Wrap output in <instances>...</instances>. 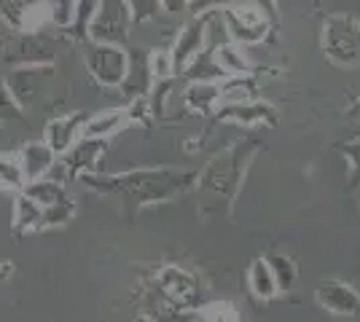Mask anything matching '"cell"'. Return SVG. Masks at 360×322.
I'll use <instances>...</instances> for the list:
<instances>
[{"instance_id":"6da1fadb","label":"cell","mask_w":360,"mask_h":322,"mask_svg":"<svg viewBox=\"0 0 360 322\" xmlns=\"http://www.w3.org/2000/svg\"><path fill=\"white\" fill-rule=\"evenodd\" d=\"M258 154V142L240 140L215 154L207 167L196 175L199 213L205 217H231L234 201L240 196L245 175Z\"/></svg>"},{"instance_id":"7a4b0ae2","label":"cell","mask_w":360,"mask_h":322,"mask_svg":"<svg viewBox=\"0 0 360 322\" xmlns=\"http://www.w3.org/2000/svg\"><path fill=\"white\" fill-rule=\"evenodd\" d=\"M194 169H129L119 175H84V180L91 191L97 194H110V196H124L135 201L140 207L169 201L186 194L196 185Z\"/></svg>"},{"instance_id":"3957f363","label":"cell","mask_w":360,"mask_h":322,"mask_svg":"<svg viewBox=\"0 0 360 322\" xmlns=\"http://www.w3.org/2000/svg\"><path fill=\"white\" fill-rule=\"evenodd\" d=\"M150 295L156 301L167 304L175 311L183 314H194L202 307V285L191 271L180 269V266H162L153 274V290Z\"/></svg>"},{"instance_id":"277c9868","label":"cell","mask_w":360,"mask_h":322,"mask_svg":"<svg viewBox=\"0 0 360 322\" xmlns=\"http://www.w3.org/2000/svg\"><path fill=\"white\" fill-rule=\"evenodd\" d=\"M323 54L339 67L360 65V19L352 14H333L323 22L320 32Z\"/></svg>"},{"instance_id":"5b68a950","label":"cell","mask_w":360,"mask_h":322,"mask_svg":"<svg viewBox=\"0 0 360 322\" xmlns=\"http://www.w3.org/2000/svg\"><path fill=\"white\" fill-rule=\"evenodd\" d=\"M221 16H224L229 41H234L240 46L264 43L271 30V19L253 3H237V6L221 11Z\"/></svg>"},{"instance_id":"8992f818","label":"cell","mask_w":360,"mask_h":322,"mask_svg":"<svg viewBox=\"0 0 360 322\" xmlns=\"http://www.w3.org/2000/svg\"><path fill=\"white\" fill-rule=\"evenodd\" d=\"M129 25H132V14L124 0H100V8L91 19L86 38H91L94 43L121 46L129 35Z\"/></svg>"},{"instance_id":"52a82bcc","label":"cell","mask_w":360,"mask_h":322,"mask_svg":"<svg viewBox=\"0 0 360 322\" xmlns=\"http://www.w3.org/2000/svg\"><path fill=\"white\" fill-rule=\"evenodd\" d=\"M127 67H129V51L113 46V43H94L86 54V70L103 86H119L121 89V83L127 78Z\"/></svg>"},{"instance_id":"ba28073f","label":"cell","mask_w":360,"mask_h":322,"mask_svg":"<svg viewBox=\"0 0 360 322\" xmlns=\"http://www.w3.org/2000/svg\"><path fill=\"white\" fill-rule=\"evenodd\" d=\"M25 196H30L35 204H41L46 213V229L49 226H62L73 217V199L68 196V191L54 180H32L25 191Z\"/></svg>"},{"instance_id":"9c48e42d","label":"cell","mask_w":360,"mask_h":322,"mask_svg":"<svg viewBox=\"0 0 360 322\" xmlns=\"http://www.w3.org/2000/svg\"><path fill=\"white\" fill-rule=\"evenodd\" d=\"M51 83V67L46 65H25L8 76V92L22 107H30L46 97V86Z\"/></svg>"},{"instance_id":"30bf717a","label":"cell","mask_w":360,"mask_h":322,"mask_svg":"<svg viewBox=\"0 0 360 322\" xmlns=\"http://www.w3.org/2000/svg\"><path fill=\"white\" fill-rule=\"evenodd\" d=\"M315 298L323 311L333 317H358L360 314V293L345 279H326L315 290Z\"/></svg>"},{"instance_id":"8fae6325","label":"cell","mask_w":360,"mask_h":322,"mask_svg":"<svg viewBox=\"0 0 360 322\" xmlns=\"http://www.w3.org/2000/svg\"><path fill=\"white\" fill-rule=\"evenodd\" d=\"M205 43H207V16H194L191 22L183 25V30L178 32V41H175V48L169 51L175 76L183 73V67L205 48Z\"/></svg>"},{"instance_id":"7c38bea8","label":"cell","mask_w":360,"mask_h":322,"mask_svg":"<svg viewBox=\"0 0 360 322\" xmlns=\"http://www.w3.org/2000/svg\"><path fill=\"white\" fill-rule=\"evenodd\" d=\"M0 16L19 32H38L49 22V3L44 0H0Z\"/></svg>"},{"instance_id":"4fadbf2b","label":"cell","mask_w":360,"mask_h":322,"mask_svg":"<svg viewBox=\"0 0 360 322\" xmlns=\"http://www.w3.org/2000/svg\"><path fill=\"white\" fill-rule=\"evenodd\" d=\"M215 119L218 121H231L240 123V126H277V107H271L269 102H237V105H221L215 110Z\"/></svg>"},{"instance_id":"5bb4252c","label":"cell","mask_w":360,"mask_h":322,"mask_svg":"<svg viewBox=\"0 0 360 322\" xmlns=\"http://www.w3.org/2000/svg\"><path fill=\"white\" fill-rule=\"evenodd\" d=\"M84 123H86V116L84 113H70V116H60V119H51L46 123V145L57 154H68L75 142L81 140V132H84Z\"/></svg>"},{"instance_id":"9a60e30c","label":"cell","mask_w":360,"mask_h":322,"mask_svg":"<svg viewBox=\"0 0 360 322\" xmlns=\"http://www.w3.org/2000/svg\"><path fill=\"white\" fill-rule=\"evenodd\" d=\"M150 86H153L150 54L143 48H135V51H129V67H127V78H124L121 89L129 100H143V94L150 92Z\"/></svg>"},{"instance_id":"2e32d148","label":"cell","mask_w":360,"mask_h":322,"mask_svg":"<svg viewBox=\"0 0 360 322\" xmlns=\"http://www.w3.org/2000/svg\"><path fill=\"white\" fill-rule=\"evenodd\" d=\"M19 161H22L25 180L32 183V180H41L46 172L51 169V164H54V151H51L46 142H30V145L22 148Z\"/></svg>"},{"instance_id":"e0dca14e","label":"cell","mask_w":360,"mask_h":322,"mask_svg":"<svg viewBox=\"0 0 360 322\" xmlns=\"http://www.w3.org/2000/svg\"><path fill=\"white\" fill-rule=\"evenodd\" d=\"M108 148V140H91L84 137L81 142H75L68 156V169L73 175H91L94 161L103 156V151Z\"/></svg>"},{"instance_id":"ac0fdd59","label":"cell","mask_w":360,"mask_h":322,"mask_svg":"<svg viewBox=\"0 0 360 322\" xmlns=\"http://www.w3.org/2000/svg\"><path fill=\"white\" fill-rule=\"evenodd\" d=\"M127 119H129V113L121 110V107H116V110H103V113L91 116L89 121L84 123V132L81 135L91 140H108L113 137L121 126L127 123Z\"/></svg>"},{"instance_id":"d6986e66","label":"cell","mask_w":360,"mask_h":322,"mask_svg":"<svg viewBox=\"0 0 360 322\" xmlns=\"http://www.w3.org/2000/svg\"><path fill=\"white\" fill-rule=\"evenodd\" d=\"M248 288L253 293L255 298H261V301H271L280 288H277V279L271 274V266L266 258H255L250 263V269H248Z\"/></svg>"},{"instance_id":"ffe728a7","label":"cell","mask_w":360,"mask_h":322,"mask_svg":"<svg viewBox=\"0 0 360 322\" xmlns=\"http://www.w3.org/2000/svg\"><path fill=\"white\" fill-rule=\"evenodd\" d=\"M186 105L196 113H215L221 105V83L212 81H194L186 89Z\"/></svg>"},{"instance_id":"44dd1931","label":"cell","mask_w":360,"mask_h":322,"mask_svg":"<svg viewBox=\"0 0 360 322\" xmlns=\"http://www.w3.org/2000/svg\"><path fill=\"white\" fill-rule=\"evenodd\" d=\"M46 229V213L41 204H35L30 196L19 194L14 204V231H41Z\"/></svg>"},{"instance_id":"7402d4cb","label":"cell","mask_w":360,"mask_h":322,"mask_svg":"<svg viewBox=\"0 0 360 322\" xmlns=\"http://www.w3.org/2000/svg\"><path fill=\"white\" fill-rule=\"evenodd\" d=\"M212 54H215V62H218V67L224 70V76H242V73H248L250 70V62L245 57V51H242L240 43H234V41H226L221 46H210Z\"/></svg>"},{"instance_id":"603a6c76","label":"cell","mask_w":360,"mask_h":322,"mask_svg":"<svg viewBox=\"0 0 360 322\" xmlns=\"http://www.w3.org/2000/svg\"><path fill=\"white\" fill-rule=\"evenodd\" d=\"M199 322H242L240 311L231 301H210V304H202L194 311Z\"/></svg>"},{"instance_id":"cb8c5ba5","label":"cell","mask_w":360,"mask_h":322,"mask_svg":"<svg viewBox=\"0 0 360 322\" xmlns=\"http://www.w3.org/2000/svg\"><path fill=\"white\" fill-rule=\"evenodd\" d=\"M0 188H8V191L25 188V172H22L19 156L0 154Z\"/></svg>"},{"instance_id":"d4e9b609","label":"cell","mask_w":360,"mask_h":322,"mask_svg":"<svg viewBox=\"0 0 360 322\" xmlns=\"http://www.w3.org/2000/svg\"><path fill=\"white\" fill-rule=\"evenodd\" d=\"M100 8V0H75L73 3V19H70V27L78 38H86L89 35V25L94 14Z\"/></svg>"},{"instance_id":"484cf974","label":"cell","mask_w":360,"mask_h":322,"mask_svg":"<svg viewBox=\"0 0 360 322\" xmlns=\"http://www.w3.org/2000/svg\"><path fill=\"white\" fill-rule=\"evenodd\" d=\"M266 261H269L271 274L277 279V288H280V290L293 288V282H296V276H299V269H296L293 258H288V255H271Z\"/></svg>"},{"instance_id":"4316f807","label":"cell","mask_w":360,"mask_h":322,"mask_svg":"<svg viewBox=\"0 0 360 322\" xmlns=\"http://www.w3.org/2000/svg\"><path fill=\"white\" fill-rule=\"evenodd\" d=\"M339 151H342V156L347 159V167H349V185L360 188V137L342 142Z\"/></svg>"},{"instance_id":"83f0119b","label":"cell","mask_w":360,"mask_h":322,"mask_svg":"<svg viewBox=\"0 0 360 322\" xmlns=\"http://www.w3.org/2000/svg\"><path fill=\"white\" fill-rule=\"evenodd\" d=\"M124 3H127L129 14H132V22H148L162 8L159 0H124Z\"/></svg>"},{"instance_id":"f1b7e54d","label":"cell","mask_w":360,"mask_h":322,"mask_svg":"<svg viewBox=\"0 0 360 322\" xmlns=\"http://www.w3.org/2000/svg\"><path fill=\"white\" fill-rule=\"evenodd\" d=\"M240 0H188V11L194 16H205V14H218V11H226L231 6H237Z\"/></svg>"},{"instance_id":"f546056e","label":"cell","mask_w":360,"mask_h":322,"mask_svg":"<svg viewBox=\"0 0 360 322\" xmlns=\"http://www.w3.org/2000/svg\"><path fill=\"white\" fill-rule=\"evenodd\" d=\"M253 6H258L269 19H277V0H253Z\"/></svg>"},{"instance_id":"4dcf8cb0","label":"cell","mask_w":360,"mask_h":322,"mask_svg":"<svg viewBox=\"0 0 360 322\" xmlns=\"http://www.w3.org/2000/svg\"><path fill=\"white\" fill-rule=\"evenodd\" d=\"M162 3V8L165 11H172V14H178L183 8H188V0H159Z\"/></svg>"},{"instance_id":"1f68e13d","label":"cell","mask_w":360,"mask_h":322,"mask_svg":"<svg viewBox=\"0 0 360 322\" xmlns=\"http://www.w3.org/2000/svg\"><path fill=\"white\" fill-rule=\"evenodd\" d=\"M347 119H349V121H358L360 123V97L355 100V102H352V105L347 107Z\"/></svg>"},{"instance_id":"d6a6232c","label":"cell","mask_w":360,"mask_h":322,"mask_svg":"<svg viewBox=\"0 0 360 322\" xmlns=\"http://www.w3.org/2000/svg\"><path fill=\"white\" fill-rule=\"evenodd\" d=\"M135 322H150V320H148V317H143V314H140V317H137Z\"/></svg>"}]
</instances>
